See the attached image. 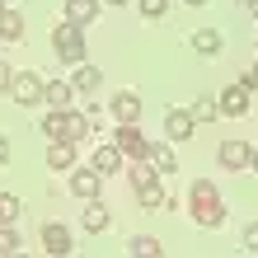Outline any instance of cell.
Masks as SVG:
<instances>
[{
  "mask_svg": "<svg viewBox=\"0 0 258 258\" xmlns=\"http://www.w3.org/2000/svg\"><path fill=\"white\" fill-rule=\"evenodd\" d=\"M188 211H192V221L202 225V230L225 225V202H221V192H216L211 178H192L188 183Z\"/></svg>",
  "mask_w": 258,
  "mask_h": 258,
  "instance_id": "6da1fadb",
  "label": "cell"
},
{
  "mask_svg": "<svg viewBox=\"0 0 258 258\" xmlns=\"http://www.w3.org/2000/svg\"><path fill=\"white\" fill-rule=\"evenodd\" d=\"M52 47H56V61H66V66H80V61H89L85 33H80V28H75L71 19L52 28Z\"/></svg>",
  "mask_w": 258,
  "mask_h": 258,
  "instance_id": "7a4b0ae2",
  "label": "cell"
},
{
  "mask_svg": "<svg viewBox=\"0 0 258 258\" xmlns=\"http://www.w3.org/2000/svg\"><path fill=\"white\" fill-rule=\"evenodd\" d=\"M42 85H47V80H38V71H14V80H10V94H14V103H24V108H38V99H42Z\"/></svg>",
  "mask_w": 258,
  "mask_h": 258,
  "instance_id": "3957f363",
  "label": "cell"
},
{
  "mask_svg": "<svg viewBox=\"0 0 258 258\" xmlns=\"http://www.w3.org/2000/svg\"><path fill=\"white\" fill-rule=\"evenodd\" d=\"M113 146L122 150L127 160H146V150H150V141L141 136V127H136V122H117V132H113Z\"/></svg>",
  "mask_w": 258,
  "mask_h": 258,
  "instance_id": "277c9868",
  "label": "cell"
},
{
  "mask_svg": "<svg viewBox=\"0 0 258 258\" xmlns=\"http://www.w3.org/2000/svg\"><path fill=\"white\" fill-rule=\"evenodd\" d=\"M71 192L80 197V202H89V197H99V192H103V174L94 169V164H85V169L75 164V169H71Z\"/></svg>",
  "mask_w": 258,
  "mask_h": 258,
  "instance_id": "5b68a950",
  "label": "cell"
},
{
  "mask_svg": "<svg viewBox=\"0 0 258 258\" xmlns=\"http://www.w3.org/2000/svg\"><path fill=\"white\" fill-rule=\"evenodd\" d=\"M216 160H221V169H225V174H244V169H249V146L239 141V136H230V141H221Z\"/></svg>",
  "mask_w": 258,
  "mask_h": 258,
  "instance_id": "8992f818",
  "label": "cell"
},
{
  "mask_svg": "<svg viewBox=\"0 0 258 258\" xmlns=\"http://www.w3.org/2000/svg\"><path fill=\"white\" fill-rule=\"evenodd\" d=\"M132 188H136V202H141V211H160V207H164V188H160V174H155V169H150L146 178H136Z\"/></svg>",
  "mask_w": 258,
  "mask_h": 258,
  "instance_id": "52a82bcc",
  "label": "cell"
},
{
  "mask_svg": "<svg viewBox=\"0 0 258 258\" xmlns=\"http://www.w3.org/2000/svg\"><path fill=\"white\" fill-rule=\"evenodd\" d=\"M89 164H94V169L108 178V174H122V169H127V155H122V150H117L113 141H103V146L94 150V160H89Z\"/></svg>",
  "mask_w": 258,
  "mask_h": 258,
  "instance_id": "ba28073f",
  "label": "cell"
},
{
  "mask_svg": "<svg viewBox=\"0 0 258 258\" xmlns=\"http://www.w3.org/2000/svg\"><path fill=\"white\" fill-rule=\"evenodd\" d=\"M42 249H47L52 258H66L75 249V235L66 230V225H42Z\"/></svg>",
  "mask_w": 258,
  "mask_h": 258,
  "instance_id": "9c48e42d",
  "label": "cell"
},
{
  "mask_svg": "<svg viewBox=\"0 0 258 258\" xmlns=\"http://www.w3.org/2000/svg\"><path fill=\"white\" fill-rule=\"evenodd\" d=\"M80 225H85L89 235H103V230H108V225H113V211L103 207L99 197H89V202H85V216H80Z\"/></svg>",
  "mask_w": 258,
  "mask_h": 258,
  "instance_id": "30bf717a",
  "label": "cell"
},
{
  "mask_svg": "<svg viewBox=\"0 0 258 258\" xmlns=\"http://www.w3.org/2000/svg\"><path fill=\"white\" fill-rule=\"evenodd\" d=\"M216 108H221V117H244V113H249V89H244V85H230V89L216 99Z\"/></svg>",
  "mask_w": 258,
  "mask_h": 258,
  "instance_id": "8fae6325",
  "label": "cell"
},
{
  "mask_svg": "<svg viewBox=\"0 0 258 258\" xmlns=\"http://www.w3.org/2000/svg\"><path fill=\"white\" fill-rule=\"evenodd\" d=\"M192 113L188 108H169V113H164V136H169V141H188V136H192Z\"/></svg>",
  "mask_w": 258,
  "mask_h": 258,
  "instance_id": "7c38bea8",
  "label": "cell"
},
{
  "mask_svg": "<svg viewBox=\"0 0 258 258\" xmlns=\"http://www.w3.org/2000/svg\"><path fill=\"white\" fill-rule=\"evenodd\" d=\"M47 169H56V174L75 169V141H52L47 146Z\"/></svg>",
  "mask_w": 258,
  "mask_h": 258,
  "instance_id": "4fadbf2b",
  "label": "cell"
},
{
  "mask_svg": "<svg viewBox=\"0 0 258 258\" xmlns=\"http://www.w3.org/2000/svg\"><path fill=\"white\" fill-rule=\"evenodd\" d=\"M146 164H150L155 174H174V169H178V160H174L169 141H155V146H150V150H146Z\"/></svg>",
  "mask_w": 258,
  "mask_h": 258,
  "instance_id": "5bb4252c",
  "label": "cell"
},
{
  "mask_svg": "<svg viewBox=\"0 0 258 258\" xmlns=\"http://www.w3.org/2000/svg\"><path fill=\"white\" fill-rule=\"evenodd\" d=\"M99 85H103V71H99V66H85V61L75 66V80H71L75 94H94Z\"/></svg>",
  "mask_w": 258,
  "mask_h": 258,
  "instance_id": "9a60e30c",
  "label": "cell"
},
{
  "mask_svg": "<svg viewBox=\"0 0 258 258\" xmlns=\"http://www.w3.org/2000/svg\"><path fill=\"white\" fill-rule=\"evenodd\" d=\"M113 117H117V122H136V117H141V99H136L132 89L113 94Z\"/></svg>",
  "mask_w": 258,
  "mask_h": 258,
  "instance_id": "2e32d148",
  "label": "cell"
},
{
  "mask_svg": "<svg viewBox=\"0 0 258 258\" xmlns=\"http://www.w3.org/2000/svg\"><path fill=\"white\" fill-rule=\"evenodd\" d=\"M42 103H52V108H71V103H75V89L66 80H47V85H42Z\"/></svg>",
  "mask_w": 258,
  "mask_h": 258,
  "instance_id": "e0dca14e",
  "label": "cell"
},
{
  "mask_svg": "<svg viewBox=\"0 0 258 258\" xmlns=\"http://www.w3.org/2000/svg\"><path fill=\"white\" fill-rule=\"evenodd\" d=\"M94 14H99V0H66V19H71L75 28L94 24Z\"/></svg>",
  "mask_w": 258,
  "mask_h": 258,
  "instance_id": "ac0fdd59",
  "label": "cell"
},
{
  "mask_svg": "<svg viewBox=\"0 0 258 258\" xmlns=\"http://www.w3.org/2000/svg\"><path fill=\"white\" fill-rule=\"evenodd\" d=\"M89 132H94V122H89V113H66V141H75V146H80V141H89Z\"/></svg>",
  "mask_w": 258,
  "mask_h": 258,
  "instance_id": "d6986e66",
  "label": "cell"
},
{
  "mask_svg": "<svg viewBox=\"0 0 258 258\" xmlns=\"http://www.w3.org/2000/svg\"><path fill=\"white\" fill-rule=\"evenodd\" d=\"M221 47H225V42H221L216 28H197V33H192V52H202V56H221Z\"/></svg>",
  "mask_w": 258,
  "mask_h": 258,
  "instance_id": "ffe728a7",
  "label": "cell"
},
{
  "mask_svg": "<svg viewBox=\"0 0 258 258\" xmlns=\"http://www.w3.org/2000/svg\"><path fill=\"white\" fill-rule=\"evenodd\" d=\"M0 38H5V42L24 38V14L19 10H0Z\"/></svg>",
  "mask_w": 258,
  "mask_h": 258,
  "instance_id": "44dd1931",
  "label": "cell"
},
{
  "mask_svg": "<svg viewBox=\"0 0 258 258\" xmlns=\"http://www.w3.org/2000/svg\"><path fill=\"white\" fill-rule=\"evenodd\" d=\"M66 113L71 108H52L42 117V136H52V141H66Z\"/></svg>",
  "mask_w": 258,
  "mask_h": 258,
  "instance_id": "7402d4cb",
  "label": "cell"
},
{
  "mask_svg": "<svg viewBox=\"0 0 258 258\" xmlns=\"http://www.w3.org/2000/svg\"><path fill=\"white\" fill-rule=\"evenodd\" d=\"M216 117H221V108H216L211 94H202V99L192 103V122H216Z\"/></svg>",
  "mask_w": 258,
  "mask_h": 258,
  "instance_id": "603a6c76",
  "label": "cell"
},
{
  "mask_svg": "<svg viewBox=\"0 0 258 258\" xmlns=\"http://www.w3.org/2000/svg\"><path fill=\"white\" fill-rule=\"evenodd\" d=\"M127 253H136V258H155V253H160V239H155V235H136L132 244H127Z\"/></svg>",
  "mask_w": 258,
  "mask_h": 258,
  "instance_id": "cb8c5ba5",
  "label": "cell"
},
{
  "mask_svg": "<svg viewBox=\"0 0 258 258\" xmlns=\"http://www.w3.org/2000/svg\"><path fill=\"white\" fill-rule=\"evenodd\" d=\"M14 216H19V197L0 192V225H14Z\"/></svg>",
  "mask_w": 258,
  "mask_h": 258,
  "instance_id": "d4e9b609",
  "label": "cell"
},
{
  "mask_svg": "<svg viewBox=\"0 0 258 258\" xmlns=\"http://www.w3.org/2000/svg\"><path fill=\"white\" fill-rule=\"evenodd\" d=\"M5 253H19V235H14V225H0V258Z\"/></svg>",
  "mask_w": 258,
  "mask_h": 258,
  "instance_id": "484cf974",
  "label": "cell"
},
{
  "mask_svg": "<svg viewBox=\"0 0 258 258\" xmlns=\"http://www.w3.org/2000/svg\"><path fill=\"white\" fill-rule=\"evenodd\" d=\"M136 10H141L146 19H160V14L169 10V0H136Z\"/></svg>",
  "mask_w": 258,
  "mask_h": 258,
  "instance_id": "4316f807",
  "label": "cell"
},
{
  "mask_svg": "<svg viewBox=\"0 0 258 258\" xmlns=\"http://www.w3.org/2000/svg\"><path fill=\"white\" fill-rule=\"evenodd\" d=\"M244 249H249V253H258V221H253V225H244Z\"/></svg>",
  "mask_w": 258,
  "mask_h": 258,
  "instance_id": "83f0119b",
  "label": "cell"
},
{
  "mask_svg": "<svg viewBox=\"0 0 258 258\" xmlns=\"http://www.w3.org/2000/svg\"><path fill=\"white\" fill-rule=\"evenodd\" d=\"M10 80H14V66H10V61H0V89H10Z\"/></svg>",
  "mask_w": 258,
  "mask_h": 258,
  "instance_id": "f1b7e54d",
  "label": "cell"
},
{
  "mask_svg": "<svg viewBox=\"0 0 258 258\" xmlns=\"http://www.w3.org/2000/svg\"><path fill=\"white\" fill-rule=\"evenodd\" d=\"M5 160H10V141L0 136V164H5Z\"/></svg>",
  "mask_w": 258,
  "mask_h": 258,
  "instance_id": "f546056e",
  "label": "cell"
},
{
  "mask_svg": "<svg viewBox=\"0 0 258 258\" xmlns=\"http://www.w3.org/2000/svg\"><path fill=\"white\" fill-rule=\"evenodd\" d=\"M249 169H253V174H258V150H249Z\"/></svg>",
  "mask_w": 258,
  "mask_h": 258,
  "instance_id": "4dcf8cb0",
  "label": "cell"
},
{
  "mask_svg": "<svg viewBox=\"0 0 258 258\" xmlns=\"http://www.w3.org/2000/svg\"><path fill=\"white\" fill-rule=\"evenodd\" d=\"M244 5H249V14H253V19H258V0H244Z\"/></svg>",
  "mask_w": 258,
  "mask_h": 258,
  "instance_id": "1f68e13d",
  "label": "cell"
},
{
  "mask_svg": "<svg viewBox=\"0 0 258 258\" xmlns=\"http://www.w3.org/2000/svg\"><path fill=\"white\" fill-rule=\"evenodd\" d=\"M103 5H113V10H117V5H127V0H103Z\"/></svg>",
  "mask_w": 258,
  "mask_h": 258,
  "instance_id": "d6a6232c",
  "label": "cell"
},
{
  "mask_svg": "<svg viewBox=\"0 0 258 258\" xmlns=\"http://www.w3.org/2000/svg\"><path fill=\"white\" fill-rule=\"evenodd\" d=\"M183 5H192V10H197V5H207V0H183Z\"/></svg>",
  "mask_w": 258,
  "mask_h": 258,
  "instance_id": "836d02e7",
  "label": "cell"
}]
</instances>
